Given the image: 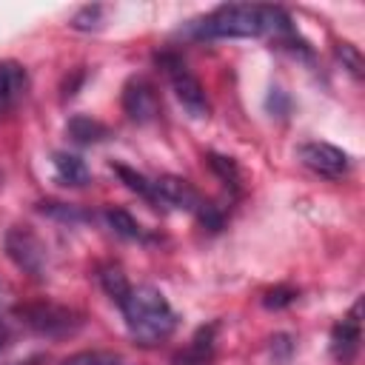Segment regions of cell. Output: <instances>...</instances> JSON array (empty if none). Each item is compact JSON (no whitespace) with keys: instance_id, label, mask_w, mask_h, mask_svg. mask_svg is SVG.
<instances>
[{"instance_id":"6da1fadb","label":"cell","mask_w":365,"mask_h":365,"mask_svg":"<svg viewBox=\"0 0 365 365\" xmlns=\"http://www.w3.org/2000/svg\"><path fill=\"white\" fill-rule=\"evenodd\" d=\"M188 34L194 40H237V37H274L279 46L299 48L305 57L311 54L308 43L291 26V17L279 6L259 3H225L200 20L188 23Z\"/></svg>"},{"instance_id":"7a4b0ae2","label":"cell","mask_w":365,"mask_h":365,"mask_svg":"<svg viewBox=\"0 0 365 365\" xmlns=\"http://www.w3.org/2000/svg\"><path fill=\"white\" fill-rule=\"evenodd\" d=\"M117 305L123 311V319H125L131 339L143 348L160 345L177 328L174 308L168 305L165 294L151 288V285H131Z\"/></svg>"},{"instance_id":"3957f363","label":"cell","mask_w":365,"mask_h":365,"mask_svg":"<svg viewBox=\"0 0 365 365\" xmlns=\"http://www.w3.org/2000/svg\"><path fill=\"white\" fill-rule=\"evenodd\" d=\"M154 60H157V66L165 71V77H168V83H171V88H174L180 106H182L194 120L208 117V97H205V88H202V83L194 77V71L185 66V60H182L180 54H174V51H160Z\"/></svg>"},{"instance_id":"277c9868","label":"cell","mask_w":365,"mask_h":365,"mask_svg":"<svg viewBox=\"0 0 365 365\" xmlns=\"http://www.w3.org/2000/svg\"><path fill=\"white\" fill-rule=\"evenodd\" d=\"M14 314L40 336H71L74 331L83 328V314L68 308V305H57V302H31V305H17Z\"/></svg>"},{"instance_id":"5b68a950","label":"cell","mask_w":365,"mask_h":365,"mask_svg":"<svg viewBox=\"0 0 365 365\" xmlns=\"http://www.w3.org/2000/svg\"><path fill=\"white\" fill-rule=\"evenodd\" d=\"M3 245H6V254L9 259L23 268L26 274L43 279L46 277V268H48V248L46 242L29 228V225H11L3 237Z\"/></svg>"},{"instance_id":"8992f818","label":"cell","mask_w":365,"mask_h":365,"mask_svg":"<svg viewBox=\"0 0 365 365\" xmlns=\"http://www.w3.org/2000/svg\"><path fill=\"white\" fill-rule=\"evenodd\" d=\"M297 160H299L308 171H314V174H319V177H328V180H339V177L348 174V168H351V157H348L342 148H336V145H331V143H319V140L302 143V145L297 148Z\"/></svg>"},{"instance_id":"52a82bcc","label":"cell","mask_w":365,"mask_h":365,"mask_svg":"<svg viewBox=\"0 0 365 365\" xmlns=\"http://www.w3.org/2000/svg\"><path fill=\"white\" fill-rule=\"evenodd\" d=\"M205 205L202 194L182 177L163 174L154 180V208H177V211H191L197 214Z\"/></svg>"},{"instance_id":"ba28073f","label":"cell","mask_w":365,"mask_h":365,"mask_svg":"<svg viewBox=\"0 0 365 365\" xmlns=\"http://www.w3.org/2000/svg\"><path fill=\"white\" fill-rule=\"evenodd\" d=\"M362 339V299L351 305V311L331 328V354L339 365H351L359 354Z\"/></svg>"},{"instance_id":"9c48e42d","label":"cell","mask_w":365,"mask_h":365,"mask_svg":"<svg viewBox=\"0 0 365 365\" xmlns=\"http://www.w3.org/2000/svg\"><path fill=\"white\" fill-rule=\"evenodd\" d=\"M123 111L128 114V120L134 123H151L160 114V97L151 80L145 77H131L123 86Z\"/></svg>"},{"instance_id":"30bf717a","label":"cell","mask_w":365,"mask_h":365,"mask_svg":"<svg viewBox=\"0 0 365 365\" xmlns=\"http://www.w3.org/2000/svg\"><path fill=\"white\" fill-rule=\"evenodd\" d=\"M217 322H208L194 331L188 345L174 354V365H211L214 362V342H217Z\"/></svg>"},{"instance_id":"8fae6325","label":"cell","mask_w":365,"mask_h":365,"mask_svg":"<svg viewBox=\"0 0 365 365\" xmlns=\"http://www.w3.org/2000/svg\"><path fill=\"white\" fill-rule=\"evenodd\" d=\"M29 91V74L14 60H0V114L14 108Z\"/></svg>"},{"instance_id":"7c38bea8","label":"cell","mask_w":365,"mask_h":365,"mask_svg":"<svg viewBox=\"0 0 365 365\" xmlns=\"http://www.w3.org/2000/svg\"><path fill=\"white\" fill-rule=\"evenodd\" d=\"M51 163H54V177H57V182H60V185L80 188V185H86V182L91 180V174H88L86 163H83L77 154H68V151H54Z\"/></svg>"},{"instance_id":"4fadbf2b","label":"cell","mask_w":365,"mask_h":365,"mask_svg":"<svg viewBox=\"0 0 365 365\" xmlns=\"http://www.w3.org/2000/svg\"><path fill=\"white\" fill-rule=\"evenodd\" d=\"M66 131H68V137H71L74 143H80V145L103 143V140L108 137V125H103L100 120H91V117H86V114H74V117L68 120Z\"/></svg>"},{"instance_id":"5bb4252c","label":"cell","mask_w":365,"mask_h":365,"mask_svg":"<svg viewBox=\"0 0 365 365\" xmlns=\"http://www.w3.org/2000/svg\"><path fill=\"white\" fill-rule=\"evenodd\" d=\"M106 222H108V228H111L117 237H123V240H137V242H145V240H148L145 228H143L125 208H106Z\"/></svg>"},{"instance_id":"9a60e30c","label":"cell","mask_w":365,"mask_h":365,"mask_svg":"<svg viewBox=\"0 0 365 365\" xmlns=\"http://www.w3.org/2000/svg\"><path fill=\"white\" fill-rule=\"evenodd\" d=\"M97 279H100L103 291H106V294H108L114 302H120V299L125 297V291L131 288V285H128V279H125V274H123V268H120V265H114V262L100 265Z\"/></svg>"},{"instance_id":"2e32d148","label":"cell","mask_w":365,"mask_h":365,"mask_svg":"<svg viewBox=\"0 0 365 365\" xmlns=\"http://www.w3.org/2000/svg\"><path fill=\"white\" fill-rule=\"evenodd\" d=\"M114 168V174L134 191V194H140L145 202H151L154 205V180H148L145 174H140V171H134V168H128V165H111Z\"/></svg>"},{"instance_id":"e0dca14e","label":"cell","mask_w":365,"mask_h":365,"mask_svg":"<svg viewBox=\"0 0 365 365\" xmlns=\"http://www.w3.org/2000/svg\"><path fill=\"white\" fill-rule=\"evenodd\" d=\"M208 165L211 171L225 182V188H231L234 194H240V168L231 157H222V154H208Z\"/></svg>"},{"instance_id":"ac0fdd59","label":"cell","mask_w":365,"mask_h":365,"mask_svg":"<svg viewBox=\"0 0 365 365\" xmlns=\"http://www.w3.org/2000/svg\"><path fill=\"white\" fill-rule=\"evenodd\" d=\"M60 365H123V356L114 351H77Z\"/></svg>"},{"instance_id":"d6986e66","label":"cell","mask_w":365,"mask_h":365,"mask_svg":"<svg viewBox=\"0 0 365 365\" xmlns=\"http://www.w3.org/2000/svg\"><path fill=\"white\" fill-rule=\"evenodd\" d=\"M297 297H299L297 288H291V285H277V288H271V291L262 294V305L271 308V311H279V308L291 305Z\"/></svg>"},{"instance_id":"ffe728a7","label":"cell","mask_w":365,"mask_h":365,"mask_svg":"<svg viewBox=\"0 0 365 365\" xmlns=\"http://www.w3.org/2000/svg\"><path fill=\"white\" fill-rule=\"evenodd\" d=\"M106 14V9L103 6H83L74 17H71V29H77V31H91V29H97L100 26V17Z\"/></svg>"},{"instance_id":"44dd1931","label":"cell","mask_w":365,"mask_h":365,"mask_svg":"<svg viewBox=\"0 0 365 365\" xmlns=\"http://www.w3.org/2000/svg\"><path fill=\"white\" fill-rule=\"evenodd\" d=\"M40 211H43V214H48V217L66 220V222H80V220H86V217H88V214H83V211H77L74 205H66V202H43V205H40Z\"/></svg>"},{"instance_id":"7402d4cb","label":"cell","mask_w":365,"mask_h":365,"mask_svg":"<svg viewBox=\"0 0 365 365\" xmlns=\"http://www.w3.org/2000/svg\"><path fill=\"white\" fill-rule=\"evenodd\" d=\"M336 54L342 57V63H348L351 66V71L359 77L362 74V57H359V51L351 46V43H339V48H336Z\"/></svg>"},{"instance_id":"603a6c76","label":"cell","mask_w":365,"mask_h":365,"mask_svg":"<svg viewBox=\"0 0 365 365\" xmlns=\"http://www.w3.org/2000/svg\"><path fill=\"white\" fill-rule=\"evenodd\" d=\"M0 348H3V334H0Z\"/></svg>"},{"instance_id":"cb8c5ba5","label":"cell","mask_w":365,"mask_h":365,"mask_svg":"<svg viewBox=\"0 0 365 365\" xmlns=\"http://www.w3.org/2000/svg\"><path fill=\"white\" fill-rule=\"evenodd\" d=\"M0 291H3V285H0Z\"/></svg>"}]
</instances>
